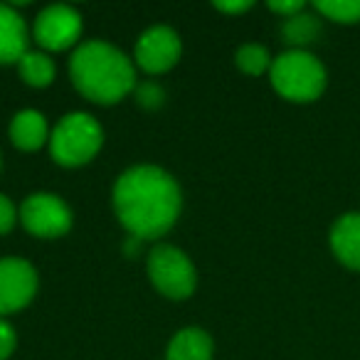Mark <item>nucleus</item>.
Segmentation results:
<instances>
[{
	"label": "nucleus",
	"mask_w": 360,
	"mask_h": 360,
	"mask_svg": "<svg viewBox=\"0 0 360 360\" xmlns=\"http://www.w3.org/2000/svg\"><path fill=\"white\" fill-rule=\"evenodd\" d=\"M180 186L158 165H131L114 186V207L121 225L139 240L160 237L180 215Z\"/></svg>",
	"instance_id": "nucleus-1"
},
{
	"label": "nucleus",
	"mask_w": 360,
	"mask_h": 360,
	"mask_svg": "<svg viewBox=\"0 0 360 360\" xmlns=\"http://www.w3.org/2000/svg\"><path fill=\"white\" fill-rule=\"evenodd\" d=\"M70 75L82 94L101 104L124 99L136 86L134 62L106 40L77 45L70 60Z\"/></svg>",
	"instance_id": "nucleus-2"
},
{
	"label": "nucleus",
	"mask_w": 360,
	"mask_h": 360,
	"mask_svg": "<svg viewBox=\"0 0 360 360\" xmlns=\"http://www.w3.org/2000/svg\"><path fill=\"white\" fill-rule=\"evenodd\" d=\"M269 77L274 89L291 101H314L326 89V70L319 57L296 47L271 60Z\"/></svg>",
	"instance_id": "nucleus-3"
},
{
	"label": "nucleus",
	"mask_w": 360,
	"mask_h": 360,
	"mask_svg": "<svg viewBox=\"0 0 360 360\" xmlns=\"http://www.w3.org/2000/svg\"><path fill=\"white\" fill-rule=\"evenodd\" d=\"M101 141H104V131L94 116L86 111H70L52 131L50 150L57 163L79 165L99 150Z\"/></svg>",
	"instance_id": "nucleus-4"
},
{
	"label": "nucleus",
	"mask_w": 360,
	"mask_h": 360,
	"mask_svg": "<svg viewBox=\"0 0 360 360\" xmlns=\"http://www.w3.org/2000/svg\"><path fill=\"white\" fill-rule=\"evenodd\" d=\"M148 276L160 294L170 299H186L198 284L193 262L173 245H155L148 255Z\"/></svg>",
	"instance_id": "nucleus-5"
},
{
	"label": "nucleus",
	"mask_w": 360,
	"mask_h": 360,
	"mask_svg": "<svg viewBox=\"0 0 360 360\" xmlns=\"http://www.w3.org/2000/svg\"><path fill=\"white\" fill-rule=\"evenodd\" d=\"M20 220L37 237H60L72 227V210L55 193H32L22 200Z\"/></svg>",
	"instance_id": "nucleus-6"
},
{
	"label": "nucleus",
	"mask_w": 360,
	"mask_h": 360,
	"mask_svg": "<svg viewBox=\"0 0 360 360\" xmlns=\"http://www.w3.org/2000/svg\"><path fill=\"white\" fill-rule=\"evenodd\" d=\"M82 32V15L67 3H52L42 8L35 20V40L47 50H65L75 45Z\"/></svg>",
	"instance_id": "nucleus-7"
},
{
	"label": "nucleus",
	"mask_w": 360,
	"mask_h": 360,
	"mask_svg": "<svg viewBox=\"0 0 360 360\" xmlns=\"http://www.w3.org/2000/svg\"><path fill=\"white\" fill-rule=\"evenodd\" d=\"M37 271L20 257L0 259V316L18 311L35 296Z\"/></svg>",
	"instance_id": "nucleus-8"
},
{
	"label": "nucleus",
	"mask_w": 360,
	"mask_h": 360,
	"mask_svg": "<svg viewBox=\"0 0 360 360\" xmlns=\"http://www.w3.org/2000/svg\"><path fill=\"white\" fill-rule=\"evenodd\" d=\"M180 35L170 25H153L136 40V62L146 72H165L180 60Z\"/></svg>",
	"instance_id": "nucleus-9"
},
{
	"label": "nucleus",
	"mask_w": 360,
	"mask_h": 360,
	"mask_svg": "<svg viewBox=\"0 0 360 360\" xmlns=\"http://www.w3.org/2000/svg\"><path fill=\"white\" fill-rule=\"evenodd\" d=\"M330 250L340 264L360 271V212H348L330 227Z\"/></svg>",
	"instance_id": "nucleus-10"
},
{
	"label": "nucleus",
	"mask_w": 360,
	"mask_h": 360,
	"mask_svg": "<svg viewBox=\"0 0 360 360\" xmlns=\"http://www.w3.org/2000/svg\"><path fill=\"white\" fill-rule=\"evenodd\" d=\"M27 52V27L15 8L0 3V62H18Z\"/></svg>",
	"instance_id": "nucleus-11"
},
{
	"label": "nucleus",
	"mask_w": 360,
	"mask_h": 360,
	"mask_svg": "<svg viewBox=\"0 0 360 360\" xmlns=\"http://www.w3.org/2000/svg\"><path fill=\"white\" fill-rule=\"evenodd\" d=\"M168 360H210L212 358V338L207 330L198 326L180 328L168 343Z\"/></svg>",
	"instance_id": "nucleus-12"
},
{
	"label": "nucleus",
	"mask_w": 360,
	"mask_h": 360,
	"mask_svg": "<svg viewBox=\"0 0 360 360\" xmlns=\"http://www.w3.org/2000/svg\"><path fill=\"white\" fill-rule=\"evenodd\" d=\"M11 139L18 148L35 150L47 141V119L37 109H22L11 121Z\"/></svg>",
	"instance_id": "nucleus-13"
},
{
	"label": "nucleus",
	"mask_w": 360,
	"mask_h": 360,
	"mask_svg": "<svg viewBox=\"0 0 360 360\" xmlns=\"http://www.w3.org/2000/svg\"><path fill=\"white\" fill-rule=\"evenodd\" d=\"M18 67H20V75L27 84L32 86H45L52 82L55 77V62H52L50 55L40 50H27L25 55L18 60Z\"/></svg>",
	"instance_id": "nucleus-14"
},
{
	"label": "nucleus",
	"mask_w": 360,
	"mask_h": 360,
	"mask_svg": "<svg viewBox=\"0 0 360 360\" xmlns=\"http://www.w3.org/2000/svg\"><path fill=\"white\" fill-rule=\"evenodd\" d=\"M281 32H284L286 42L296 45V50H304V45L314 42L321 35V20L316 15H309V13L301 11L291 18H284Z\"/></svg>",
	"instance_id": "nucleus-15"
},
{
	"label": "nucleus",
	"mask_w": 360,
	"mask_h": 360,
	"mask_svg": "<svg viewBox=\"0 0 360 360\" xmlns=\"http://www.w3.org/2000/svg\"><path fill=\"white\" fill-rule=\"evenodd\" d=\"M316 11L328 20L343 22V25L360 22V0H319Z\"/></svg>",
	"instance_id": "nucleus-16"
},
{
	"label": "nucleus",
	"mask_w": 360,
	"mask_h": 360,
	"mask_svg": "<svg viewBox=\"0 0 360 360\" xmlns=\"http://www.w3.org/2000/svg\"><path fill=\"white\" fill-rule=\"evenodd\" d=\"M235 62L240 65V70L250 72V75H262L264 70L271 67V57L266 52L264 45H257V42H247L237 50Z\"/></svg>",
	"instance_id": "nucleus-17"
},
{
	"label": "nucleus",
	"mask_w": 360,
	"mask_h": 360,
	"mask_svg": "<svg viewBox=\"0 0 360 360\" xmlns=\"http://www.w3.org/2000/svg\"><path fill=\"white\" fill-rule=\"evenodd\" d=\"M136 91V99H139L141 106H148V109H155V106L163 104L165 99V91L160 84H155V82H141V84L134 86Z\"/></svg>",
	"instance_id": "nucleus-18"
},
{
	"label": "nucleus",
	"mask_w": 360,
	"mask_h": 360,
	"mask_svg": "<svg viewBox=\"0 0 360 360\" xmlns=\"http://www.w3.org/2000/svg\"><path fill=\"white\" fill-rule=\"evenodd\" d=\"M15 340H18L15 328H13L6 319H0V360H6L8 355L13 353V348H15Z\"/></svg>",
	"instance_id": "nucleus-19"
},
{
	"label": "nucleus",
	"mask_w": 360,
	"mask_h": 360,
	"mask_svg": "<svg viewBox=\"0 0 360 360\" xmlns=\"http://www.w3.org/2000/svg\"><path fill=\"white\" fill-rule=\"evenodd\" d=\"M13 225H15V205L11 202V198L0 193V235L11 230Z\"/></svg>",
	"instance_id": "nucleus-20"
},
{
	"label": "nucleus",
	"mask_w": 360,
	"mask_h": 360,
	"mask_svg": "<svg viewBox=\"0 0 360 360\" xmlns=\"http://www.w3.org/2000/svg\"><path fill=\"white\" fill-rule=\"evenodd\" d=\"M304 0H269V11L281 13L284 18H291L296 13L304 11Z\"/></svg>",
	"instance_id": "nucleus-21"
},
{
	"label": "nucleus",
	"mask_w": 360,
	"mask_h": 360,
	"mask_svg": "<svg viewBox=\"0 0 360 360\" xmlns=\"http://www.w3.org/2000/svg\"><path fill=\"white\" fill-rule=\"evenodd\" d=\"M217 11H225V13H242L247 11V8H252V0H217L215 3Z\"/></svg>",
	"instance_id": "nucleus-22"
}]
</instances>
